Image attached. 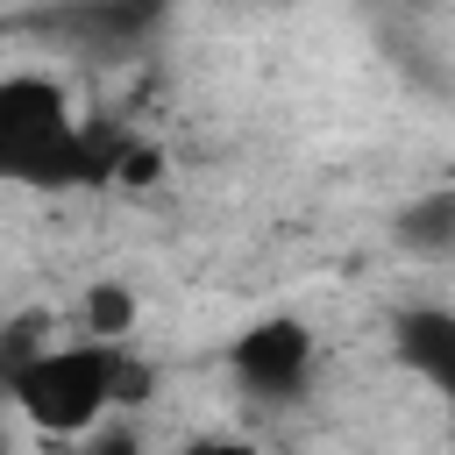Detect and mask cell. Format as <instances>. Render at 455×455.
I'll list each match as a JSON object with an SVG mask.
<instances>
[{
  "instance_id": "6da1fadb",
  "label": "cell",
  "mask_w": 455,
  "mask_h": 455,
  "mask_svg": "<svg viewBox=\"0 0 455 455\" xmlns=\"http://www.w3.org/2000/svg\"><path fill=\"white\" fill-rule=\"evenodd\" d=\"M121 156H128L121 135L107 142L100 128H85L50 71L0 78V185H36V192L100 185L121 171Z\"/></svg>"
},
{
  "instance_id": "7a4b0ae2",
  "label": "cell",
  "mask_w": 455,
  "mask_h": 455,
  "mask_svg": "<svg viewBox=\"0 0 455 455\" xmlns=\"http://www.w3.org/2000/svg\"><path fill=\"white\" fill-rule=\"evenodd\" d=\"M142 391H149V370L128 355V341H100V334L43 341V348L14 370V384H7L14 412H21L36 434H50V441H71V434L100 427V412L135 405Z\"/></svg>"
},
{
  "instance_id": "3957f363",
  "label": "cell",
  "mask_w": 455,
  "mask_h": 455,
  "mask_svg": "<svg viewBox=\"0 0 455 455\" xmlns=\"http://www.w3.org/2000/svg\"><path fill=\"white\" fill-rule=\"evenodd\" d=\"M228 370L249 398H299L320 370V341L299 313H263L228 341Z\"/></svg>"
},
{
  "instance_id": "277c9868",
  "label": "cell",
  "mask_w": 455,
  "mask_h": 455,
  "mask_svg": "<svg viewBox=\"0 0 455 455\" xmlns=\"http://www.w3.org/2000/svg\"><path fill=\"white\" fill-rule=\"evenodd\" d=\"M391 348L419 384L455 398V306H405L391 320Z\"/></svg>"
},
{
  "instance_id": "5b68a950",
  "label": "cell",
  "mask_w": 455,
  "mask_h": 455,
  "mask_svg": "<svg viewBox=\"0 0 455 455\" xmlns=\"http://www.w3.org/2000/svg\"><path fill=\"white\" fill-rule=\"evenodd\" d=\"M156 14H164V0H78L71 14H57V28L78 36L85 50L114 57V50H135L156 28Z\"/></svg>"
},
{
  "instance_id": "8992f818",
  "label": "cell",
  "mask_w": 455,
  "mask_h": 455,
  "mask_svg": "<svg viewBox=\"0 0 455 455\" xmlns=\"http://www.w3.org/2000/svg\"><path fill=\"white\" fill-rule=\"evenodd\" d=\"M391 249L412 256V263H441V256H455V185L412 192V199L391 213Z\"/></svg>"
},
{
  "instance_id": "52a82bcc",
  "label": "cell",
  "mask_w": 455,
  "mask_h": 455,
  "mask_svg": "<svg viewBox=\"0 0 455 455\" xmlns=\"http://www.w3.org/2000/svg\"><path fill=\"white\" fill-rule=\"evenodd\" d=\"M135 320H142V299H135V284H114V277H100V284L85 291V334H100V341H128V334H135Z\"/></svg>"
},
{
  "instance_id": "ba28073f",
  "label": "cell",
  "mask_w": 455,
  "mask_h": 455,
  "mask_svg": "<svg viewBox=\"0 0 455 455\" xmlns=\"http://www.w3.org/2000/svg\"><path fill=\"white\" fill-rule=\"evenodd\" d=\"M36 348H43V327H36V320H21V327H0V398H7L14 370H21Z\"/></svg>"
}]
</instances>
